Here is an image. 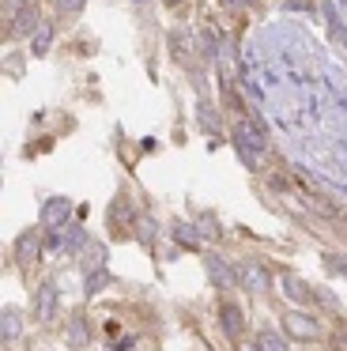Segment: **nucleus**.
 <instances>
[{
  "label": "nucleus",
  "mask_w": 347,
  "mask_h": 351,
  "mask_svg": "<svg viewBox=\"0 0 347 351\" xmlns=\"http://www.w3.org/2000/svg\"><path fill=\"white\" fill-rule=\"evenodd\" d=\"M15 23H12V34H34L42 27V16H38V4L34 0H15Z\"/></svg>",
  "instance_id": "nucleus-6"
},
{
  "label": "nucleus",
  "mask_w": 347,
  "mask_h": 351,
  "mask_svg": "<svg viewBox=\"0 0 347 351\" xmlns=\"http://www.w3.org/2000/svg\"><path fill=\"white\" fill-rule=\"evenodd\" d=\"M19 328H23L19 310H15V306H8V310L0 313V336H4V340H15V336H19Z\"/></svg>",
  "instance_id": "nucleus-13"
},
{
  "label": "nucleus",
  "mask_w": 347,
  "mask_h": 351,
  "mask_svg": "<svg viewBox=\"0 0 347 351\" xmlns=\"http://www.w3.org/2000/svg\"><path fill=\"white\" fill-rule=\"evenodd\" d=\"M238 280L246 291H256V295H264V291H272V272L261 265V261H246V265L238 268Z\"/></svg>",
  "instance_id": "nucleus-3"
},
{
  "label": "nucleus",
  "mask_w": 347,
  "mask_h": 351,
  "mask_svg": "<svg viewBox=\"0 0 347 351\" xmlns=\"http://www.w3.org/2000/svg\"><path fill=\"white\" fill-rule=\"evenodd\" d=\"M241 351H256V343H253V348H246V343H241Z\"/></svg>",
  "instance_id": "nucleus-29"
},
{
  "label": "nucleus",
  "mask_w": 347,
  "mask_h": 351,
  "mask_svg": "<svg viewBox=\"0 0 347 351\" xmlns=\"http://www.w3.org/2000/svg\"><path fill=\"white\" fill-rule=\"evenodd\" d=\"M196 110H200L196 117H200V125H204V129H208V132H215V129H219V110L211 106V102H200Z\"/></svg>",
  "instance_id": "nucleus-19"
},
{
  "label": "nucleus",
  "mask_w": 347,
  "mask_h": 351,
  "mask_svg": "<svg viewBox=\"0 0 347 351\" xmlns=\"http://www.w3.org/2000/svg\"><path fill=\"white\" fill-rule=\"evenodd\" d=\"M80 257H83L87 276H91V272H106V245H102V242H87V245L80 250Z\"/></svg>",
  "instance_id": "nucleus-11"
},
{
  "label": "nucleus",
  "mask_w": 347,
  "mask_h": 351,
  "mask_svg": "<svg viewBox=\"0 0 347 351\" xmlns=\"http://www.w3.org/2000/svg\"><path fill=\"white\" fill-rule=\"evenodd\" d=\"M279 283H283V295L291 298V302H298V306L313 302V287H309L298 272H279Z\"/></svg>",
  "instance_id": "nucleus-7"
},
{
  "label": "nucleus",
  "mask_w": 347,
  "mask_h": 351,
  "mask_svg": "<svg viewBox=\"0 0 347 351\" xmlns=\"http://www.w3.org/2000/svg\"><path fill=\"white\" fill-rule=\"evenodd\" d=\"M166 4H170V8H178V4H181V0H166Z\"/></svg>",
  "instance_id": "nucleus-28"
},
{
  "label": "nucleus",
  "mask_w": 347,
  "mask_h": 351,
  "mask_svg": "<svg viewBox=\"0 0 347 351\" xmlns=\"http://www.w3.org/2000/svg\"><path fill=\"white\" fill-rule=\"evenodd\" d=\"M83 336H87V332H83V321H72V340L83 343Z\"/></svg>",
  "instance_id": "nucleus-26"
},
{
  "label": "nucleus",
  "mask_w": 347,
  "mask_h": 351,
  "mask_svg": "<svg viewBox=\"0 0 347 351\" xmlns=\"http://www.w3.org/2000/svg\"><path fill=\"white\" fill-rule=\"evenodd\" d=\"M324 268L336 276H347V257L344 253H324Z\"/></svg>",
  "instance_id": "nucleus-21"
},
{
  "label": "nucleus",
  "mask_w": 347,
  "mask_h": 351,
  "mask_svg": "<svg viewBox=\"0 0 347 351\" xmlns=\"http://www.w3.org/2000/svg\"><path fill=\"white\" fill-rule=\"evenodd\" d=\"M241 162H246L249 170H264V152H249V147H238Z\"/></svg>",
  "instance_id": "nucleus-22"
},
{
  "label": "nucleus",
  "mask_w": 347,
  "mask_h": 351,
  "mask_svg": "<svg viewBox=\"0 0 347 351\" xmlns=\"http://www.w3.org/2000/svg\"><path fill=\"white\" fill-rule=\"evenodd\" d=\"M106 283H110V272H91L87 276V295H98Z\"/></svg>",
  "instance_id": "nucleus-23"
},
{
  "label": "nucleus",
  "mask_w": 347,
  "mask_h": 351,
  "mask_svg": "<svg viewBox=\"0 0 347 351\" xmlns=\"http://www.w3.org/2000/svg\"><path fill=\"white\" fill-rule=\"evenodd\" d=\"M196 227H200V238H215L219 234V223L211 219V215H200V223H196Z\"/></svg>",
  "instance_id": "nucleus-24"
},
{
  "label": "nucleus",
  "mask_w": 347,
  "mask_h": 351,
  "mask_svg": "<svg viewBox=\"0 0 347 351\" xmlns=\"http://www.w3.org/2000/svg\"><path fill=\"white\" fill-rule=\"evenodd\" d=\"M219 317H223V332L230 336V340H241V328H246V313H241V306H234V302H223V310H219Z\"/></svg>",
  "instance_id": "nucleus-10"
},
{
  "label": "nucleus",
  "mask_w": 347,
  "mask_h": 351,
  "mask_svg": "<svg viewBox=\"0 0 347 351\" xmlns=\"http://www.w3.org/2000/svg\"><path fill=\"white\" fill-rule=\"evenodd\" d=\"M283 332L294 336V340H306V343L321 340V325H317V317H309V313H302V310H291L283 317Z\"/></svg>",
  "instance_id": "nucleus-2"
},
{
  "label": "nucleus",
  "mask_w": 347,
  "mask_h": 351,
  "mask_svg": "<svg viewBox=\"0 0 347 351\" xmlns=\"http://www.w3.org/2000/svg\"><path fill=\"white\" fill-rule=\"evenodd\" d=\"M57 4V12H68V16H75V12H83V4L87 0H53Z\"/></svg>",
  "instance_id": "nucleus-25"
},
{
  "label": "nucleus",
  "mask_w": 347,
  "mask_h": 351,
  "mask_svg": "<svg viewBox=\"0 0 347 351\" xmlns=\"http://www.w3.org/2000/svg\"><path fill=\"white\" fill-rule=\"evenodd\" d=\"M136 4H143V0H136Z\"/></svg>",
  "instance_id": "nucleus-31"
},
{
  "label": "nucleus",
  "mask_w": 347,
  "mask_h": 351,
  "mask_svg": "<svg viewBox=\"0 0 347 351\" xmlns=\"http://www.w3.org/2000/svg\"><path fill=\"white\" fill-rule=\"evenodd\" d=\"M132 227H136V238H140L143 245H155V238H158V227H155V219H147V215H140V219H136Z\"/></svg>",
  "instance_id": "nucleus-17"
},
{
  "label": "nucleus",
  "mask_w": 347,
  "mask_h": 351,
  "mask_svg": "<svg viewBox=\"0 0 347 351\" xmlns=\"http://www.w3.org/2000/svg\"><path fill=\"white\" fill-rule=\"evenodd\" d=\"M174 238H178L181 245H189V250H196V245L204 242V238H200V230H196V227H189V223H174Z\"/></svg>",
  "instance_id": "nucleus-15"
},
{
  "label": "nucleus",
  "mask_w": 347,
  "mask_h": 351,
  "mask_svg": "<svg viewBox=\"0 0 347 351\" xmlns=\"http://www.w3.org/2000/svg\"><path fill=\"white\" fill-rule=\"evenodd\" d=\"M208 276H211V283H219L223 291H230V287H238V283H241L238 272L226 265V257H215V253L208 257Z\"/></svg>",
  "instance_id": "nucleus-9"
},
{
  "label": "nucleus",
  "mask_w": 347,
  "mask_h": 351,
  "mask_svg": "<svg viewBox=\"0 0 347 351\" xmlns=\"http://www.w3.org/2000/svg\"><path fill=\"white\" fill-rule=\"evenodd\" d=\"M234 147H249V152H268V132L256 125V117H241L234 125Z\"/></svg>",
  "instance_id": "nucleus-1"
},
{
  "label": "nucleus",
  "mask_w": 347,
  "mask_h": 351,
  "mask_svg": "<svg viewBox=\"0 0 347 351\" xmlns=\"http://www.w3.org/2000/svg\"><path fill=\"white\" fill-rule=\"evenodd\" d=\"M256 351H287V332L261 328V332H256Z\"/></svg>",
  "instance_id": "nucleus-12"
},
{
  "label": "nucleus",
  "mask_w": 347,
  "mask_h": 351,
  "mask_svg": "<svg viewBox=\"0 0 347 351\" xmlns=\"http://www.w3.org/2000/svg\"><path fill=\"white\" fill-rule=\"evenodd\" d=\"M68 215H72V200H68V197H53V200H45V204H42V227L60 230L68 223Z\"/></svg>",
  "instance_id": "nucleus-5"
},
{
  "label": "nucleus",
  "mask_w": 347,
  "mask_h": 351,
  "mask_svg": "<svg viewBox=\"0 0 347 351\" xmlns=\"http://www.w3.org/2000/svg\"><path fill=\"white\" fill-rule=\"evenodd\" d=\"M53 313H57V283L45 280L42 287L34 291V321L38 325H49Z\"/></svg>",
  "instance_id": "nucleus-4"
},
{
  "label": "nucleus",
  "mask_w": 347,
  "mask_h": 351,
  "mask_svg": "<svg viewBox=\"0 0 347 351\" xmlns=\"http://www.w3.org/2000/svg\"><path fill=\"white\" fill-rule=\"evenodd\" d=\"M42 230H23L19 238H15V261L19 265H30V261H38L42 257Z\"/></svg>",
  "instance_id": "nucleus-8"
},
{
  "label": "nucleus",
  "mask_w": 347,
  "mask_h": 351,
  "mask_svg": "<svg viewBox=\"0 0 347 351\" xmlns=\"http://www.w3.org/2000/svg\"><path fill=\"white\" fill-rule=\"evenodd\" d=\"M117 219L125 223V227H128V223H136V219H132V208H128V197H117V200H113V208H110V227H117Z\"/></svg>",
  "instance_id": "nucleus-18"
},
{
  "label": "nucleus",
  "mask_w": 347,
  "mask_h": 351,
  "mask_svg": "<svg viewBox=\"0 0 347 351\" xmlns=\"http://www.w3.org/2000/svg\"><path fill=\"white\" fill-rule=\"evenodd\" d=\"M246 4H256V0H246Z\"/></svg>",
  "instance_id": "nucleus-30"
},
{
  "label": "nucleus",
  "mask_w": 347,
  "mask_h": 351,
  "mask_svg": "<svg viewBox=\"0 0 347 351\" xmlns=\"http://www.w3.org/2000/svg\"><path fill=\"white\" fill-rule=\"evenodd\" d=\"M200 38H204V53H208V57H219V31H215V27H204Z\"/></svg>",
  "instance_id": "nucleus-20"
},
{
  "label": "nucleus",
  "mask_w": 347,
  "mask_h": 351,
  "mask_svg": "<svg viewBox=\"0 0 347 351\" xmlns=\"http://www.w3.org/2000/svg\"><path fill=\"white\" fill-rule=\"evenodd\" d=\"M328 34H332V42H336L339 49H347V23L332 12V4H328Z\"/></svg>",
  "instance_id": "nucleus-16"
},
{
  "label": "nucleus",
  "mask_w": 347,
  "mask_h": 351,
  "mask_svg": "<svg viewBox=\"0 0 347 351\" xmlns=\"http://www.w3.org/2000/svg\"><path fill=\"white\" fill-rule=\"evenodd\" d=\"M226 8H241V4H246V0H223Z\"/></svg>",
  "instance_id": "nucleus-27"
},
{
  "label": "nucleus",
  "mask_w": 347,
  "mask_h": 351,
  "mask_svg": "<svg viewBox=\"0 0 347 351\" xmlns=\"http://www.w3.org/2000/svg\"><path fill=\"white\" fill-rule=\"evenodd\" d=\"M49 46H53V27H49V23H42V27L34 31V42H30V53H34V57H45V53H49Z\"/></svg>",
  "instance_id": "nucleus-14"
}]
</instances>
